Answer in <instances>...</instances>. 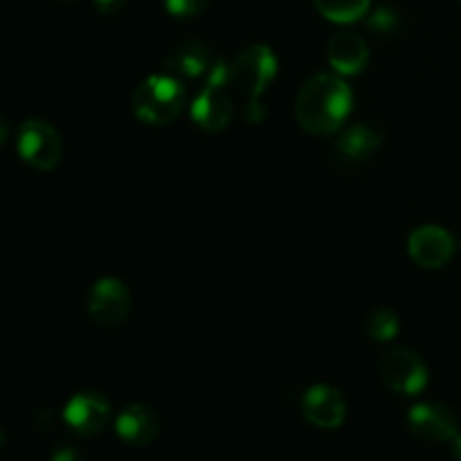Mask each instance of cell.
<instances>
[{
    "mask_svg": "<svg viewBox=\"0 0 461 461\" xmlns=\"http://www.w3.org/2000/svg\"><path fill=\"white\" fill-rule=\"evenodd\" d=\"M354 106V93L338 75L320 72L300 88L295 120L306 133L333 135L342 129Z\"/></svg>",
    "mask_w": 461,
    "mask_h": 461,
    "instance_id": "obj_1",
    "label": "cell"
},
{
    "mask_svg": "<svg viewBox=\"0 0 461 461\" xmlns=\"http://www.w3.org/2000/svg\"><path fill=\"white\" fill-rule=\"evenodd\" d=\"M185 104L187 90L183 81L167 72L147 77L133 93L135 117L149 126L171 124L183 113Z\"/></svg>",
    "mask_w": 461,
    "mask_h": 461,
    "instance_id": "obj_2",
    "label": "cell"
},
{
    "mask_svg": "<svg viewBox=\"0 0 461 461\" xmlns=\"http://www.w3.org/2000/svg\"><path fill=\"white\" fill-rule=\"evenodd\" d=\"M230 66L225 61H214L207 75L205 86L192 102V120L207 133H219L232 122L234 108L230 99Z\"/></svg>",
    "mask_w": 461,
    "mask_h": 461,
    "instance_id": "obj_3",
    "label": "cell"
},
{
    "mask_svg": "<svg viewBox=\"0 0 461 461\" xmlns=\"http://www.w3.org/2000/svg\"><path fill=\"white\" fill-rule=\"evenodd\" d=\"M230 66V84L248 99H259L277 77V57L266 45L241 50Z\"/></svg>",
    "mask_w": 461,
    "mask_h": 461,
    "instance_id": "obj_4",
    "label": "cell"
},
{
    "mask_svg": "<svg viewBox=\"0 0 461 461\" xmlns=\"http://www.w3.org/2000/svg\"><path fill=\"white\" fill-rule=\"evenodd\" d=\"M381 378L392 392L403 396H417L428 385V367L417 351L408 347H392L383 354Z\"/></svg>",
    "mask_w": 461,
    "mask_h": 461,
    "instance_id": "obj_5",
    "label": "cell"
},
{
    "mask_svg": "<svg viewBox=\"0 0 461 461\" xmlns=\"http://www.w3.org/2000/svg\"><path fill=\"white\" fill-rule=\"evenodd\" d=\"M16 149L23 162L39 171H52L63 156L61 135L43 120H27L18 129Z\"/></svg>",
    "mask_w": 461,
    "mask_h": 461,
    "instance_id": "obj_6",
    "label": "cell"
},
{
    "mask_svg": "<svg viewBox=\"0 0 461 461\" xmlns=\"http://www.w3.org/2000/svg\"><path fill=\"white\" fill-rule=\"evenodd\" d=\"M131 311L129 288L115 277H102L88 293V315L97 327L117 329Z\"/></svg>",
    "mask_w": 461,
    "mask_h": 461,
    "instance_id": "obj_7",
    "label": "cell"
},
{
    "mask_svg": "<svg viewBox=\"0 0 461 461\" xmlns=\"http://www.w3.org/2000/svg\"><path fill=\"white\" fill-rule=\"evenodd\" d=\"M108 417H111V403L99 392H79L68 401L63 410V421L79 437H97L106 428Z\"/></svg>",
    "mask_w": 461,
    "mask_h": 461,
    "instance_id": "obj_8",
    "label": "cell"
},
{
    "mask_svg": "<svg viewBox=\"0 0 461 461\" xmlns=\"http://www.w3.org/2000/svg\"><path fill=\"white\" fill-rule=\"evenodd\" d=\"M455 239L439 225H421L408 239V252L421 268H441L455 255Z\"/></svg>",
    "mask_w": 461,
    "mask_h": 461,
    "instance_id": "obj_9",
    "label": "cell"
},
{
    "mask_svg": "<svg viewBox=\"0 0 461 461\" xmlns=\"http://www.w3.org/2000/svg\"><path fill=\"white\" fill-rule=\"evenodd\" d=\"M381 144L383 131L367 122H358L338 135V140L333 142V156L340 165L358 167L367 162L381 149Z\"/></svg>",
    "mask_w": 461,
    "mask_h": 461,
    "instance_id": "obj_10",
    "label": "cell"
},
{
    "mask_svg": "<svg viewBox=\"0 0 461 461\" xmlns=\"http://www.w3.org/2000/svg\"><path fill=\"white\" fill-rule=\"evenodd\" d=\"M410 430L428 441H453L459 432L457 414L441 403H417L408 414Z\"/></svg>",
    "mask_w": 461,
    "mask_h": 461,
    "instance_id": "obj_11",
    "label": "cell"
},
{
    "mask_svg": "<svg viewBox=\"0 0 461 461\" xmlns=\"http://www.w3.org/2000/svg\"><path fill=\"white\" fill-rule=\"evenodd\" d=\"M302 412H304L306 421L313 426L336 430L345 423L347 403L336 387L313 385L306 390L304 399H302Z\"/></svg>",
    "mask_w": 461,
    "mask_h": 461,
    "instance_id": "obj_12",
    "label": "cell"
},
{
    "mask_svg": "<svg viewBox=\"0 0 461 461\" xmlns=\"http://www.w3.org/2000/svg\"><path fill=\"white\" fill-rule=\"evenodd\" d=\"M327 59L340 77L360 75L369 63V48L356 32H338L329 41Z\"/></svg>",
    "mask_w": 461,
    "mask_h": 461,
    "instance_id": "obj_13",
    "label": "cell"
},
{
    "mask_svg": "<svg viewBox=\"0 0 461 461\" xmlns=\"http://www.w3.org/2000/svg\"><path fill=\"white\" fill-rule=\"evenodd\" d=\"M115 432L131 446H147L160 435V417L151 405L131 403L117 414Z\"/></svg>",
    "mask_w": 461,
    "mask_h": 461,
    "instance_id": "obj_14",
    "label": "cell"
},
{
    "mask_svg": "<svg viewBox=\"0 0 461 461\" xmlns=\"http://www.w3.org/2000/svg\"><path fill=\"white\" fill-rule=\"evenodd\" d=\"M212 68L210 50L203 41L187 39L176 45L165 59H162V72L176 77V79H194L201 77Z\"/></svg>",
    "mask_w": 461,
    "mask_h": 461,
    "instance_id": "obj_15",
    "label": "cell"
},
{
    "mask_svg": "<svg viewBox=\"0 0 461 461\" xmlns=\"http://www.w3.org/2000/svg\"><path fill=\"white\" fill-rule=\"evenodd\" d=\"M315 9L331 23H354L369 14L372 0H313Z\"/></svg>",
    "mask_w": 461,
    "mask_h": 461,
    "instance_id": "obj_16",
    "label": "cell"
},
{
    "mask_svg": "<svg viewBox=\"0 0 461 461\" xmlns=\"http://www.w3.org/2000/svg\"><path fill=\"white\" fill-rule=\"evenodd\" d=\"M365 331L372 340L390 342L399 336V315L392 309H376L367 315Z\"/></svg>",
    "mask_w": 461,
    "mask_h": 461,
    "instance_id": "obj_17",
    "label": "cell"
},
{
    "mask_svg": "<svg viewBox=\"0 0 461 461\" xmlns=\"http://www.w3.org/2000/svg\"><path fill=\"white\" fill-rule=\"evenodd\" d=\"M367 27L378 36H392L401 30V14L390 5H381L367 18Z\"/></svg>",
    "mask_w": 461,
    "mask_h": 461,
    "instance_id": "obj_18",
    "label": "cell"
},
{
    "mask_svg": "<svg viewBox=\"0 0 461 461\" xmlns=\"http://www.w3.org/2000/svg\"><path fill=\"white\" fill-rule=\"evenodd\" d=\"M210 0H165V7L176 18L201 16L207 9Z\"/></svg>",
    "mask_w": 461,
    "mask_h": 461,
    "instance_id": "obj_19",
    "label": "cell"
},
{
    "mask_svg": "<svg viewBox=\"0 0 461 461\" xmlns=\"http://www.w3.org/2000/svg\"><path fill=\"white\" fill-rule=\"evenodd\" d=\"M243 115H246V120L250 122V124H259V122H264V117H266L264 104H261L259 99H248Z\"/></svg>",
    "mask_w": 461,
    "mask_h": 461,
    "instance_id": "obj_20",
    "label": "cell"
},
{
    "mask_svg": "<svg viewBox=\"0 0 461 461\" xmlns=\"http://www.w3.org/2000/svg\"><path fill=\"white\" fill-rule=\"evenodd\" d=\"M50 461H86V459L81 457L79 450L70 448V446H61V448L54 450L52 457H50Z\"/></svg>",
    "mask_w": 461,
    "mask_h": 461,
    "instance_id": "obj_21",
    "label": "cell"
},
{
    "mask_svg": "<svg viewBox=\"0 0 461 461\" xmlns=\"http://www.w3.org/2000/svg\"><path fill=\"white\" fill-rule=\"evenodd\" d=\"M93 3L99 12L106 14V16H111V14H117L122 7H124L126 0H93Z\"/></svg>",
    "mask_w": 461,
    "mask_h": 461,
    "instance_id": "obj_22",
    "label": "cell"
},
{
    "mask_svg": "<svg viewBox=\"0 0 461 461\" xmlns=\"http://www.w3.org/2000/svg\"><path fill=\"white\" fill-rule=\"evenodd\" d=\"M50 423H52V412H50V410H41V412L36 414V426L48 428Z\"/></svg>",
    "mask_w": 461,
    "mask_h": 461,
    "instance_id": "obj_23",
    "label": "cell"
},
{
    "mask_svg": "<svg viewBox=\"0 0 461 461\" xmlns=\"http://www.w3.org/2000/svg\"><path fill=\"white\" fill-rule=\"evenodd\" d=\"M9 140V122L0 115V147Z\"/></svg>",
    "mask_w": 461,
    "mask_h": 461,
    "instance_id": "obj_24",
    "label": "cell"
},
{
    "mask_svg": "<svg viewBox=\"0 0 461 461\" xmlns=\"http://www.w3.org/2000/svg\"><path fill=\"white\" fill-rule=\"evenodd\" d=\"M450 446H453V455L461 461V432L453 437V441H450Z\"/></svg>",
    "mask_w": 461,
    "mask_h": 461,
    "instance_id": "obj_25",
    "label": "cell"
},
{
    "mask_svg": "<svg viewBox=\"0 0 461 461\" xmlns=\"http://www.w3.org/2000/svg\"><path fill=\"white\" fill-rule=\"evenodd\" d=\"M3 444H5V435H3V430H0V448H3Z\"/></svg>",
    "mask_w": 461,
    "mask_h": 461,
    "instance_id": "obj_26",
    "label": "cell"
},
{
    "mask_svg": "<svg viewBox=\"0 0 461 461\" xmlns=\"http://www.w3.org/2000/svg\"><path fill=\"white\" fill-rule=\"evenodd\" d=\"M54 3H63V5H66V3H75V0H54Z\"/></svg>",
    "mask_w": 461,
    "mask_h": 461,
    "instance_id": "obj_27",
    "label": "cell"
}]
</instances>
